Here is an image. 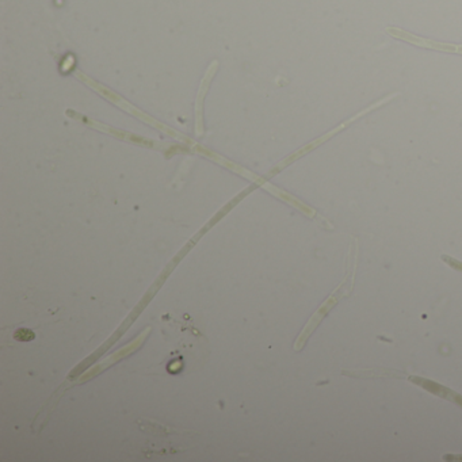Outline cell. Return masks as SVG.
Segmentation results:
<instances>
[{
  "label": "cell",
  "instance_id": "obj_1",
  "mask_svg": "<svg viewBox=\"0 0 462 462\" xmlns=\"http://www.w3.org/2000/svg\"><path fill=\"white\" fill-rule=\"evenodd\" d=\"M388 33L392 34V35L396 38H400V39H404V41L412 42V44H415V45H417V47L429 48V49H435V51L457 52V53H462V47H459V45H450V44H443V42L430 41V39L416 37V35H412V34H409V33H405V31H403V30L393 29V27H389V29H388Z\"/></svg>",
  "mask_w": 462,
  "mask_h": 462
},
{
  "label": "cell",
  "instance_id": "obj_2",
  "mask_svg": "<svg viewBox=\"0 0 462 462\" xmlns=\"http://www.w3.org/2000/svg\"><path fill=\"white\" fill-rule=\"evenodd\" d=\"M14 336H15V339H17V341H23V342L34 339V333L31 331H29V329H19V331L15 332V335Z\"/></svg>",
  "mask_w": 462,
  "mask_h": 462
}]
</instances>
